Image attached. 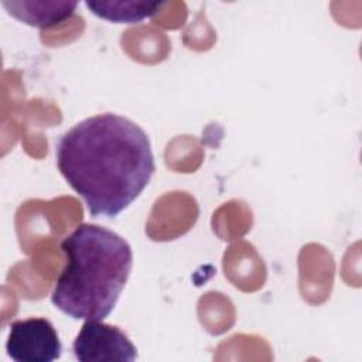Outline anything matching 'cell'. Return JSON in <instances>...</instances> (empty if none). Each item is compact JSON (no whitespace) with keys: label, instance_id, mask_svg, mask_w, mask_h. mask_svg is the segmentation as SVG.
Wrapping results in <instances>:
<instances>
[{"label":"cell","instance_id":"cell-1","mask_svg":"<svg viewBox=\"0 0 362 362\" xmlns=\"http://www.w3.org/2000/svg\"><path fill=\"white\" fill-rule=\"evenodd\" d=\"M57 167L92 216L115 218L148 185L154 156L147 133L116 113L86 117L55 146Z\"/></svg>","mask_w":362,"mask_h":362},{"label":"cell","instance_id":"cell-2","mask_svg":"<svg viewBox=\"0 0 362 362\" xmlns=\"http://www.w3.org/2000/svg\"><path fill=\"white\" fill-rule=\"evenodd\" d=\"M65 266L51 303L74 320L103 321L115 308L133 267V252L119 233L81 223L61 242Z\"/></svg>","mask_w":362,"mask_h":362},{"label":"cell","instance_id":"cell-3","mask_svg":"<svg viewBox=\"0 0 362 362\" xmlns=\"http://www.w3.org/2000/svg\"><path fill=\"white\" fill-rule=\"evenodd\" d=\"M7 355L16 362H52L59 359L62 344L52 322L42 317L16 320L8 327Z\"/></svg>","mask_w":362,"mask_h":362},{"label":"cell","instance_id":"cell-4","mask_svg":"<svg viewBox=\"0 0 362 362\" xmlns=\"http://www.w3.org/2000/svg\"><path fill=\"white\" fill-rule=\"evenodd\" d=\"M72 351L81 362H133L137 358V349L129 337L119 327L102 321H85Z\"/></svg>","mask_w":362,"mask_h":362},{"label":"cell","instance_id":"cell-5","mask_svg":"<svg viewBox=\"0 0 362 362\" xmlns=\"http://www.w3.org/2000/svg\"><path fill=\"white\" fill-rule=\"evenodd\" d=\"M1 6L18 21L37 28H48L68 20L78 7V1H7Z\"/></svg>","mask_w":362,"mask_h":362},{"label":"cell","instance_id":"cell-6","mask_svg":"<svg viewBox=\"0 0 362 362\" xmlns=\"http://www.w3.org/2000/svg\"><path fill=\"white\" fill-rule=\"evenodd\" d=\"M85 6L99 18L117 24H133L154 16L164 6V3L147 0H88L85 1Z\"/></svg>","mask_w":362,"mask_h":362}]
</instances>
